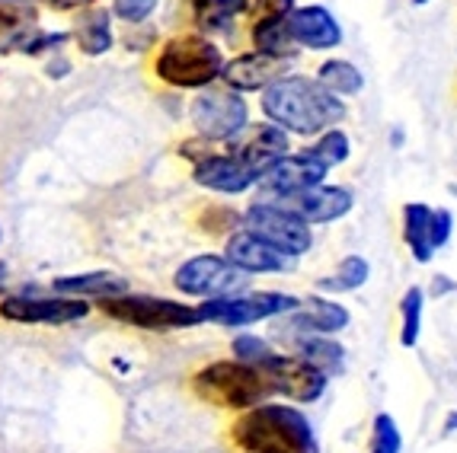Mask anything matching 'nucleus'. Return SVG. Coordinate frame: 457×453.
<instances>
[{
    "instance_id": "obj_1",
    "label": "nucleus",
    "mask_w": 457,
    "mask_h": 453,
    "mask_svg": "<svg viewBox=\"0 0 457 453\" xmlns=\"http://www.w3.org/2000/svg\"><path fill=\"white\" fill-rule=\"evenodd\" d=\"M262 112L288 135L313 137L345 119V103L311 77L285 74L262 90Z\"/></svg>"
},
{
    "instance_id": "obj_2",
    "label": "nucleus",
    "mask_w": 457,
    "mask_h": 453,
    "mask_svg": "<svg viewBox=\"0 0 457 453\" xmlns=\"http://www.w3.org/2000/svg\"><path fill=\"white\" fill-rule=\"evenodd\" d=\"M230 438L246 453H320L313 424L295 406L246 408L244 418L230 428Z\"/></svg>"
},
{
    "instance_id": "obj_3",
    "label": "nucleus",
    "mask_w": 457,
    "mask_h": 453,
    "mask_svg": "<svg viewBox=\"0 0 457 453\" xmlns=\"http://www.w3.org/2000/svg\"><path fill=\"white\" fill-rule=\"evenodd\" d=\"M195 393L205 402L218 408H256L272 396V383L262 374L260 364H244V361H214L202 367L192 380Z\"/></svg>"
},
{
    "instance_id": "obj_4",
    "label": "nucleus",
    "mask_w": 457,
    "mask_h": 453,
    "mask_svg": "<svg viewBox=\"0 0 457 453\" xmlns=\"http://www.w3.org/2000/svg\"><path fill=\"white\" fill-rule=\"evenodd\" d=\"M224 68L221 48L205 36H176L163 42L161 54L154 61V70L163 84L176 90H205L212 86Z\"/></svg>"
},
{
    "instance_id": "obj_5",
    "label": "nucleus",
    "mask_w": 457,
    "mask_h": 453,
    "mask_svg": "<svg viewBox=\"0 0 457 453\" xmlns=\"http://www.w3.org/2000/svg\"><path fill=\"white\" fill-rule=\"evenodd\" d=\"M99 310L106 317L129 323L135 329L147 333H173V329H192V325L205 323L198 307L189 303H176L170 297H147V294H119L99 301Z\"/></svg>"
},
{
    "instance_id": "obj_6",
    "label": "nucleus",
    "mask_w": 457,
    "mask_h": 453,
    "mask_svg": "<svg viewBox=\"0 0 457 453\" xmlns=\"http://www.w3.org/2000/svg\"><path fill=\"white\" fill-rule=\"evenodd\" d=\"M301 307V301L291 294H278V291H266V294H230V297H212L202 303V319L205 323L228 325V329H244V325L262 323V319L282 317Z\"/></svg>"
},
{
    "instance_id": "obj_7",
    "label": "nucleus",
    "mask_w": 457,
    "mask_h": 453,
    "mask_svg": "<svg viewBox=\"0 0 457 453\" xmlns=\"http://www.w3.org/2000/svg\"><path fill=\"white\" fill-rule=\"evenodd\" d=\"M176 291H183L186 297H230L244 294L250 284V275L240 272L234 262L224 256H195L186 259L173 275Z\"/></svg>"
},
{
    "instance_id": "obj_8",
    "label": "nucleus",
    "mask_w": 457,
    "mask_h": 453,
    "mask_svg": "<svg viewBox=\"0 0 457 453\" xmlns=\"http://www.w3.org/2000/svg\"><path fill=\"white\" fill-rule=\"evenodd\" d=\"M244 224L253 236H260L269 246L288 252V256H295V259L304 256L313 243L311 226L301 218H295V214L278 202H256L250 211L244 214Z\"/></svg>"
},
{
    "instance_id": "obj_9",
    "label": "nucleus",
    "mask_w": 457,
    "mask_h": 453,
    "mask_svg": "<svg viewBox=\"0 0 457 453\" xmlns=\"http://www.w3.org/2000/svg\"><path fill=\"white\" fill-rule=\"evenodd\" d=\"M192 125L205 141H230L250 125V109L234 90H205L192 103Z\"/></svg>"
},
{
    "instance_id": "obj_10",
    "label": "nucleus",
    "mask_w": 457,
    "mask_h": 453,
    "mask_svg": "<svg viewBox=\"0 0 457 453\" xmlns=\"http://www.w3.org/2000/svg\"><path fill=\"white\" fill-rule=\"evenodd\" d=\"M260 367L272 383V393H282L295 402H317L327 393L329 377L301 355H272Z\"/></svg>"
},
{
    "instance_id": "obj_11",
    "label": "nucleus",
    "mask_w": 457,
    "mask_h": 453,
    "mask_svg": "<svg viewBox=\"0 0 457 453\" xmlns=\"http://www.w3.org/2000/svg\"><path fill=\"white\" fill-rule=\"evenodd\" d=\"M90 313V303L74 297H36V294H13L0 301V317L23 325H64L77 323Z\"/></svg>"
},
{
    "instance_id": "obj_12",
    "label": "nucleus",
    "mask_w": 457,
    "mask_h": 453,
    "mask_svg": "<svg viewBox=\"0 0 457 453\" xmlns=\"http://www.w3.org/2000/svg\"><path fill=\"white\" fill-rule=\"evenodd\" d=\"M323 176H327V167L317 163L307 151L288 153V157L278 160L272 169L262 173L260 202H282V198L301 195V192L313 189V185H323Z\"/></svg>"
},
{
    "instance_id": "obj_13",
    "label": "nucleus",
    "mask_w": 457,
    "mask_h": 453,
    "mask_svg": "<svg viewBox=\"0 0 457 453\" xmlns=\"http://www.w3.org/2000/svg\"><path fill=\"white\" fill-rule=\"evenodd\" d=\"M228 151L234 153L240 163H246L256 173L272 169L278 160H285L291 153V137L278 125H246L237 137H230Z\"/></svg>"
},
{
    "instance_id": "obj_14",
    "label": "nucleus",
    "mask_w": 457,
    "mask_h": 453,
    "mask_svg": "<svg viewBox=\"0 0 457 453\" xmlns=\"http://www.w3.org/2000/svg\"><path fill=\"white\" fill-rule=\"evenodd\" d=\"M192 179H195L202 189L221 192V195H240V192L253 189L262 176L246 167V163H240L234 153H208L205 160L195 163Z\"/></svg>"
},
{
    "instance_id": "obj_15",
    "label": "nucleus",
    "mask_w": 457,
    "mask_h": 453,
    "mask_svg": "<svg viewBox=\"0 0 457 453\" xmlns=\"http://www.w3.org/2000/svg\"><path fill=\"white\" fill-rule=\"evenodd\" d=\"M285 68H288V58L246 52V54H237L234 61L224 64L221 80L228 84V90H234V93H256V90H266L269 84H275L278 77H285Z\"/></svg>"
},
{
    "instance_id": "obj_16",
    "label": "nucleus",
    "mask_w": 457,
    "mask_h": 453,
    "mask_svg": "<svg viewBox=\"0 0 457 453\" xmlns=\"http://www.w3.org/2000/svg\"><path fill=\"white\" fill-rule=\"evenodd\" d=\"M228 262H234L240 272L246 275H266V272H291L295 268V256L275 250L266 240L253 236L250 230H237L228 240Z\"/></svg>"
},
{
    "instance_id": "obj_17",
    "label": "nucleus",
    "mask_w": 457,
    "mask_h": 453,
    "mask_svg": "<svg viewBox=\"0 0 457 453\" xmlns=\"http://www.w3.org/2000/svg\"><path fill=\"white\" fill-rule=\"evenodd\" d=\"M278 204H285L295 218H301L307 226L313 224H329V220H339L352 211V192L339 189V185H313V189L301 192V195L282 198Z\"/></svg>"
},
{
    "instance_id": "obj_18",
    "label": "nucleus",
    "mask_w": 457,
    "mask_h": 453,
    "mask_svg": "<svg viewBox=\"0 0 457 453\" xmlns=\"http://www.w3.org/2000/svg\"><path fill=\"white\" fill-rule=\"evenodd\" d=\"M288 32L295 45L313 48V52H327L343 42V29L333 20L327 7H295L288 13Z\"/></svg>"
},
{
    "instance_id": "obj_19",
    "label": "nucleus",
    "mask_w": 457,
    "mask_h": 453,
    "mask_svg": "<svg viewBox=\"0 0 457 453\" xmlns=\"http://www.w3.org/2000/svg\"><path fill=\"white\" fill-rule=\"evenodd\" d=\"M52 291L58 297H74V301H106V297L129 294V281L115 272L64 275L52 281Z\"/></svg>"
},
{
    "instance_id": "obj_20",
    "label": "nucleus",
    "mask_w": 457,
    "mask_h": 453,
    "mask_svg": "<svg viewBox=\"0 0 457 453\" xmlns=\"http://www.w3.org/2000/svg\"><path fill=\"white\" fill-rule=\"evenodd\" d=\"M291 313L295 317L285 323V329H295V333H304V335H333L349 325V310H345L343 303L327 301V297H311L307 310H291Z\"/></svg>"
},
{
    "instance_id": "obj_21",
    "label": "nucleus",
    "mask_w": 457,
    "mask_h": 453,
    "mask_svg": "<svg viewBox=\"0 0 457 453\" xmlns=\"http://www.w3.org/2000/svg\"><path fill=\"white\" fill-rule=\"evenodd\" d=\"M71 38H77V48L90 58H99V54H106L112 48L115 36H112V13L103 7H93L87 10L80 20L74 23V32Z\"/></svg>"
},
{
    "instance_id": "obj_22",
    "label": "nucleus",
    "mask_w": 457,
    "mask_h": 453,
    "mask_svg": "<svg viewBox=\"0 0 457 453\" xmlns=\"http://www.w3.org/2000/svg\"><path fill=\"white\" fill-rule=\"evenodd\" d=\"M432 208L422 202H410L403 208V236H406V246H410L412 259L416 262H432L435 256V246H432Z\"/></svg>"
},
{
    "instance_id": "obj_23",
    "label": "nucleus",
    "mask_w": 457,
    "mask_h": 453,
    "mask_svg": "<svg viewBox=\"0 0 457 453\" xmlns=\"http://www.w3.org/2000/svg\"><path fill=\"white\" fill-rule=\"evenodd\" d=\"M189 7L205 32H228L237 16L246 13L250 0H189Z\"/></svg>"
},
{
    "instance_id": "obj_24",
    "label": "nucleus",
    "mask_w": 457,
    "mask_h": 453,
    "mask_svg": "<svg viewBox=\"0 0 457 453\" xmlns=\"http://www.w3.org/2000/svg\"><path fill=\"white\" fill-rule=\"evenodd\" d=\"M317 84L333 93V96H355V93H361V86H365V77H361V70L355 68L352 61L333 58L320 64Z\"/></svg>"
},
{
    "instance_id": "obj_25",
    "label": "nucleus",
    "mask_w": 457,
    "mask_h": 453,
    "mask_svg": "<svg viewBox=\"0 0 457 453\" xmlns=\"http://www.w3.org/2000/svg\"><path fill=\"white\" fill-rule=\"evenodd\" d=\"M253 45H256V52L272 54V58H291L295 42H291L288 20H260V23H253Z\"/></svg>"
},
{
    "instance_id": "obj_26",
    "label": "nucleus",
    "mask_w": 457,
    "mask_h": 453,
    "mask_svg": "<svg viewBox=\"0 0 457 453\" xmlns=\"http://www.w3.org/2000/svg\"><path fill=\"white\" fill-rule=\"evenodd\" d=\"M297 351H301V358L311 361L313 367H320L327 377L336 374V370H343V361H345L343 345H336L327 335H301V339H297Z\"/></svg>"
},
{
    "instance_id": "obj_27",
    "label": "nucleus",
    "mask_w": 457,
    "mask_h": 453,
    "mask_svg": "<svg viewBox=\"0 0 457 453\" xmlns=\"http://www.w3.org/2000/svg\"><path fill=\"white\" fill-rule=\"evenodd\" d=\"M368 275H371V265H368V259L345 256L333 275L320 278V291H329V294H349V291H359V287L365 284Z\"/></svg>"
},
{
    "instance_id": "obj_28",
    "label": "nucleus",
    "mask_w": 457,
    "mask_h": 453,
    "mask_svg": "<svg viewBox=\"0 0 457 453\" xmlns=\"http://www.w3.org/2000/svg\"><path fill=\"white\" fill-rule=\"evenodd\" d=\"M422 301H426V294H422V287H416V284H412L403 294V301H400V319H403V325H400V345L403 348H412L420 342Z\"/></svg>"
},
{
    "instance_id": "obj_29",
    "label": "nucleus",
    "mask_w": 457,
    "mask_h": 453,
    "mask_svg": "<svg viewBox=\"0 0 457 453\" xmlns=\"http://www.w3.org/2000/svg\"><path fill=\"white\" fill-rule=\"evenodd\" d=\"M307 153H311L317 163H323L327 169L329 167H339V163H345V160H349V153H352L349 135H345V131H339V128L323 131V135L317 137V144H313Z\"/></svg>"
},
{
    "instance_id": "obj_30",
    "label": "nucleus",
    "mask_w": 457,
    "mask_h": 453,
    "mask_svg": "<svg viewBox=\"0 0 457 453\" xmlns=\"http://www.w3.org/2000/svg\"><path fill=\"white\" fill-rule=\"evenodd\" d=\"M403 450V438H400V428H396L394 416L381 412L374 418L371 428V453H400Z\"/></svg>"
},
{
    "instance_id": "obj_31",
    "label": "nucleus",
    "mask_w": 457,
    "mask_h": 453,
    "mask_svg": "<svg viewBox=\"0 0 457 453\" xmlns=\"http://www.w3.org/2000/svg\"><path fill=\"white\" fill-rule=\"evenodd\" d=\"M234 355H237V361H244V364H262L266 358H272L275 351L269 342L260 339V335H237Z\"/></svg>"
},
{
    "instance_id": "obj_32",
    "label": "nucleus",
    "mask_w": 457,
    "mask_h": 453,
    "mask_svg": "<svg viewBox=\"0 0 457 453\" xmlns=\"http://www.w3.org/2000/svg\"><path fill=\"white\" fill-rule=\"evenodd\" d=\"M23 26H36V10L29 4H7L0 0V32H13Z\"/></svg>"
},
{
    "instance_id": "obj_33",
    "label": "nucleus",
    "mask_w": 457,
    "mask_h": 453,
    "mask_svg": "<svg viewBox=\"0 0 457 453\" xmlns=\"http://www.w3.org/2000/svg\"><path fill=\"white\" fill-rule=\"evenodd\" d=\"M154 10H157V0H112V16L129 26L145 23Z\"/></svg>"
},
{
    "instance_id": "obj_34",
    "label": "nucleus",
    "mask_w": 457,
    "mask_h": 453,
    "mask_svg": "<svg viewBox=\"0 0 457 453\" xmlns=\"http://www.w3.org/2000/svg\"><path fill=\"white\" fill-rule=\"evenodd\" d=\"M451 226H454V218H451L448 208H438V211H432V246L435 250H442L445 243L451 240Z\"/></svg>"
},
{
    "instance_id": "obj_35",
    "label": "nucleus",
    "mask_w": 457,
    "mask_h": 453,
    "mask_svg": "<svg viewBox=\"0 0 457 453\" xmlns=\"http://www.w3.org/2000/svg\"><path fill=\"white\" fill-rule=\"evenodd\" d=\"M295 0H256V23L260 20H288Z\"/></svg>"
},
{
    "instance_id": "obj_36",
    "label": "nucleus",
    "mask_w": 457,
    "mask_h": 453,
    "mask_svg": "<svg viewBox=\"0 0 457 453\" xmlns=\"http://www.w3.org/2000/svg\"><path fill=\"white\" fill-rule=\"evenodd\" d=\"M54 10H77V7H90L93 0H46Z\"/></svg>"
},
{
    "instance_id": "obj_37",
    "label": "nucleus",
    "mask_w": 457,
    "mask_h": 453,
    "mask_svg": "<svg viewBox=\"0 0 457 453\" xmlns=\"http://www.w3.org/2000/svg\"><path fill=\"white\" fill-rule=\"evenodd\" d=\"M68 61H52V64H48V74L52 77H68Z\"/></svg>"
},
{
    "instance_id": "obj_38",
    "label": "nucleus",
    "mask_w": 457,
    "mask_h": 453,
    "mask_svg": "<svg viewBox=\"0 0 457 453\" xmlns=\"http://www.w3.org/2000/svg\"><path fill=\"white\" fill-rule=\"evenodd\" d=\"M445 431H448V434H454V431H457V412H451V416H448V422H445Z\"/></svg>"
},
{
    "instance_id": "obj_39",
    "label": "nucleus",
    "mask_w": 457,
    "mask_h": 453,
    "mask_svg": "<svg viewBox=\"0 0 457 453\" xmlns=\"http://www.w3.org/2000/svg\"><path fill=\"white\" fill-rule=\"evenodd\" d=\"M4 284H7V262H0V291H4Z\"/></svg>"
},
{
    "instance_id": "obj_40",
    "label": "nucleus",
    "mask_w": 457,
    "mask_h": 453,
    "mask_svg": "<svg viewBox=\"0 0 457 453\" xmlns=\"http://www.w3.org/2000/svg\"><path fill=\"white\" fill-rule=\"evenodd\" d=\"M7 4H29V0H7Z\"/></svg>"
},
{
    "instance_id": "obj_41",
    "label": "nucleus",
    "mask_w": 457,
    "mask_h": 453,
    "mask_svg": "<svg viewBox=\"0 0 457 453\" xmlns=\"http://www.w3.org/2000/svg\"><path fill=\"white\" fill-rule=\"evenodd\" d=\"M412 4H416V7H422V4H428V0H412Z\"/></svg>"
}]
</instances>
